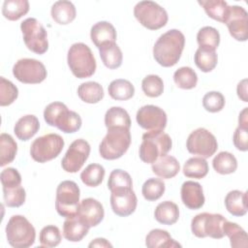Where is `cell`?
Instances as JSON below:
<instances>
[{
    "label": "cell",
    "instance_id": "60d3db41",
    "mask_svg": "<svg viewBox=\"0 0 248 248\" xmlns=\"http://www.w3.org/2000/svg\"><path fill=\"white\" fill-rule=\"evenodd\" d=\"M173 80L181 89H192L197 85L198 76L192 68L181 67L174 72Z\"/></svg>",
    "mask_w": 248,
    "mask_h": 248
},
{
    "label": "cell",
    "instance_id": "f5cc1de1",
    "mask_svg": "<svg viewBox=\"0 0 248 248\" xmlns=\"http://www.w3.org/2000/svg\"><path fill=\"white\" fill-rule=\"evenodd\" d=\"M247 111H248V108H244L242 109V111L239 113L238 126L248 129V113H247Z\"/></svg>",
    "mask_w": 248,
    "mask_h": 248
},
{
    "label": "cell",
    "instance_id": "2e32d148",
    "mask_svg": "<svg viewBox=\"0 0 248 248\" xmlns=\"http://www.w3.org/2000/svg\"><path fill=\"white\" fill-rule=\"evenodd\" d=\"M231 36L239 42H245L248 38V15L240 6H230L229 15L225 20Z\"/></svg>",
    "mask_w": 248,
    "mask_h": 248
},
{
    "label": "cell",
    "instance_id": "cb8c5ba5",
    "mask_svg": "<svg viewBox=\"0 0 248 248\" xmlns=\"http://www.w3.org/2000/svg\"><path fill=\"white\" fill-rule=\"evenodd\" d=\"M51 17L52 19L61 25L69 24L72 22L77 16L75 5L71 1L61 0L56 1L51 7Z\"/></svg>",
    "mask_w": 248,
    "mask_h": 248
},
{
    "label": "cell",
    "instance_id": "6da1fadb",
    "mask_svg": "<svg viewBox=\"0 0 248 248\" xmlns=\"http://www.w3.org/2000/svg\"><path fill=\"white\" fill-rule=\"evenodd\" d=\"M185 46V37L177 29H170L161 35L153 46V56L163 67L175 65L181 57Z\"/></svg>",
    "mask_w": 248,
    "mask_h": 248
},
{
    "label": "cell",
    "instance_id": "836d02e7",
    "mask_svg": "<svg viewBox=\"0 0 248 248\" xmlns=\"http://www.w3.org/2000/svg\"><path fill=\"white\" fill-rule=\"evenodd\" d=\"M105 125L107 128L123 127L130 129L131 119L129 113L120 107H112L105 114Z\"/></svg>",
    "mask_w": 248,
    "mask_h": 248
},
{
    "label": "cell",
    "instance_id": "d6a6232c",
    "mask_svg": "<svg viewBox=\"0 0 248 248\" xmlns=\"http://www.w3.org/2000/svg\"><path fill=\"white\" fill-rule=\"evenodd\" d=\"M108 91L112 99L117 101H126L134 96L135 87L129 80L117 78L109 83Z\"/></svg>",
    "mask_w": 248,
    "mask_h": 248
},
{
    "label": "cell",
    "instance_id": "f1b7e54d",
    "mask_svg": "<svg viewBox=\"0 0 248 248\" xmlns=\"http://www.w3.org/2000/svg\"><path fill=\"white\" fill-rule=\"evenodd\" d=\"M199 4L204 9L209 17L225 23L229 15L230 6L223 0H199Z\"/></svg>",
    "mask_w": 248,
    "mask_h": 248
},
{
    "label": "cell",
    "instance_id": "f546056e",
    "mask_svg": "<svg viewBox=\"0 0 248 248\" xmlns=\"http://www.w3.org/2000/svg\"><path fill=\"white\" fill-rule=\"evenodd\" d=\"M224 234L230 239L232 248H246L248 246L246 232L236 223L225 221L223 225Z\"/></svg>",
    "mask_w": 248,
    "mask_h": 248
},
{
    "label": "cell",
    "instance_id": "f907efd6",
    "mask_svg": "<svg viewBox=\"0 0 248 248\" xmlns=\"http://www.w3.org/2000/svg\"><path fill=\"white\" fill-rule=\"evenodd\" d=\"M232 141L234 146L240 151L248 150V129L238 126L233 134Z\"/></svg>",
    "mask_w": 248,
    "mask_h": 248
},
{
    "label": "cell",
    "instance_id": "484cf974",
    "mask_svg": "<svg viewBox=\"0 0 248 248\" xmlns=\"http://www.w3.org/2000/svg\"><path fill=\"white\" fill-rule=\"evenodd\" d=\"M154 217L163 225H173L179 218V208L176 203L170 201H165L156 206Z\"/></svg>",
    "mask_w": 248,
    "mask_h": 248
},
{
    "label": "cell",
    "instance_id": "816d5d0a",
    "mask_svg": "<svg viewBox=\"0 0 248 248\" xmlns=\"http://www.w3.org/2000/svg\"><path fill=\"white\" fill-rule=\"evenodd\" d=\"M236 92H237V96L239 97V99H241L243 102H248V98H247V79L246 78L242 79L237 84Z\"/></svg>",
    "mask_w": 248,
    "mask_h": 248
},
{
    "label": "cell",
    "instance_id": "d590c367",
    "mask_svg": "<svg viewBox=\"0 0 248 248\" xmlns=\"http://www.w3.org/2000/svg\"><path fill=\"white\" fill-rule=\"evenodd\" d=\"M17 152V144L9 134L0 135V166L4 167L12 163Z\"/></svg>",
    "mask_w": 248,
    "mask_h": 248
},
{
    "label": "cell",
    "instance_id": "9c48e42d",
    "mask_svg": "<svg viewBox=\"0 0 248 248\" xmlns=\"http://www.w3.org/2000/svg\"><path fill=\"white\" fill-rule=\"evenodd\" d=\"M134 16L145 28L158 30L164 27L169 19L166 10L153 1H140L134 8Z\"/></svg>",
    "mask_w": 248,
    "mask_h": 248
},
{
    "label": "cell",
    "instance_id": "3957f363",
    "mask_svg": "<svg viewBox=\"0 0 248 248\" xmlns=\"http://www.w3.org/2000/svg\"><path fill=\"white\" fill-rule=\"evenodd\" d=\"M130 144V129L123 127L108 128V133L99 145V153L106 160H115L127 152Z\"/></svg>",
    "mask_w": 248,
    "mask_h": 248
},
{
    "label": "cell",
    "instance_id": "7402d4cb",
    "mask_svg": "<svg viewBox=\"0 0 248 248\" xmlns=\"http://www.w3.org/2000/svg\"><path fill=\"white\" fill-rule=\"evenodd\" d=\"M39 129L40 122L37 116L33 114H26L16 121L14 127V133L18 140L26 141L33 138Z\"/></svg>",
    "mask_w": 248,
    "mask_h": 248
},
{
    "label": "cell",
    "instance_id": "bcb514c9",
    "mask_svg": "<svg viewBox=\"0 0 248 248\" xmlns=\"http://www.w3.org/2000/svg\"><path fill=\"white\" fill-rule=\"evenodd\" d=\"M62 236L58 227L54 225H48L44 227L40 232V244L43 247H55L61 242Z\"/></svg>",
    "mask_w": 248,
    "mask_h": 248
},
{
    "label": "cell",
    "instance_id": "74e56055",
    "mask_svg": "<svg viewBox=\"0 0 248 248\" xmlns=\"http://www.w3.org/2000/svg\"><path fill=\"white\" fill-rule=\"evenodd\" d=\"M208 173V164L202 157H192L183 166V174L189 178L202 179Z\"/></svg>",
    "mask_w": 248,
    "mask_h": 248
},
{
    "label": "cell",
    "instance_id": "30bf717a",
    "mask_svg": "<svg viewBox=\"0 0 248 248\" xmlns=\"http://www.w3.org/2000/svg\"><path fill=\"white\" fill-rule=\"evenodd\" d=\"M64 140L58 134H46L37 138L31 144L30 155L39 163H46L56 158L64 147Z\"/></svg>",
    "mask_w": 248,
    "mask_h": 248
},
{
    "label": "cell",
    "instance_id": "ab89813d",
    "mask_svg": "<svg viewBox=\"0 0 248 248\" xmlns=\"http://www.w3.org/2000/svg\"><path fill=\"white\" fill-rule=\"evenodd\" d=\"M196 66L203 73L211 72L217 65L218 56L216 51L198 48L194 56Z\"/></svg>",
    "mask_w": 248,
    "mask_h": 248
},
{
    "label": "cell",
    "instance_id": "4316f807",
    "mask_svg": "<svg viewBox=\"0 0 248 248\" xmlns=\"http://www.w3.org/2000/svg\"><path fill=\"white\" fill-rule=\"evenodd\" d=\"M99 53L104 65L107 68L114 70L121 66L123 55L116 43H108L102 46L99 48Z\"/></svg>",
    "mask_w": 248,
    "mask_h": 248
},
{
    "label": "cell",
    "instance_id": "7a4b0ae2",
    "mask_svg": "<svg viewBox=\"0 0 248 248\" xmlns=\"http://www.w3.org/2000/svg\"><path fill=\"white\" fill-rule=\"evenodd\" d=\"M44 118L46 124L58 128L66 134L78 132L81 127V118L78 113L69 110L61 102H53L47 105L44 110Z\"/></svg>",
    "mask_w": 248,
    "mask_h": 248
},
{
    "label": "cell",
    "instance_id": "277c9868",
    "mask_svg": "<svg viewBox=\"0 0 248 248\" xmlns=\"http://www.w3.org/2000/svg\"><path fill=\"white\" fill-rule=\"evenodd\" d=\"M170 137L163 131H148L142 135L140 145V158L143 163L152 164L159 157L168 154L171 149Z\"/></svg>",
    "mask_w": 248,
    "mask_h": 248
},
{
    "label": "cell",
    "instance_id": "603a6c76",
    "mask_svg": "<svg viewBox=\"0 0 248 248\" xmlns=\"http://www.w3.org/2000/svg\"><path fill=\"white\" fill-rule=\"evenodd\" d=\"M89 227L78 215L67 218L63 224V236L71 242H78L88 233Z\"/></svg>",
    "mask_w": 248,
    "mask_h": 248
},
{
    "label": "cell",
    "instance_id": "7bdbcfd3",
    "mask_svg": "<svg viewBox=\"0 0 248 248\" xmlns=\"http://www.w3.org/2000/svg\"><path fill=\"white\" fill-rule=\"evenodd\" d=\"M4 202L9 207H19L25 202L26 193L24 188L19 186H13L3 188Z\"/></svg>",
    "mask_w": 248,
    "mask_h": 248
},
{
    "label": "cell",
    "instance_id": "ac0fdd59",
    "mask_svg": "<svg viewBox=\"0 0 248 248\" xmlns=\"http://www.w3.org/2000/svg\"><path fill=\"white\" fill-rule=\"evenodd\" d=\"M77 215L85 225L91 228L96 227L103 221L105 210L99 201L93 198H87L79 202Z\"/></svg>",
    "mask_w": 248,
    "mask_h": 248
},
{
    "label": "cell",
    "instance_id": "1f68e13d",
    "mask_svg": "<svg viewBox=\"0 0 248 248\" xmlns=\"http://www.w3.org/2000/svg\"><path fill=\"white\" fill-rule=\"evenodd\" d=\"M197 42L200 48L215 51L220 44L219 31L214 27L204 26L199 30Z\"/></svg>",
    "mask_w": 248,
    "mask_h": 248
},
{
    "label": "cell",
    "instance_id": "7c38bea8",
    "mask_svg": "<svg viewBox=\"0 0 248 248\" xmlns=\"http://www.w3.org/2000/svg\"><path fill=\"white\" fill-rule=\"evenodd\" d=\"M186 147L191 154L206 159L214 155L218 148V142L214 135L208 130L198 128L189 135Z\"/></svg>",
    "mask_w": 248,
    "mask_h": 248
},
{
    "label": "cell",
    "instance_id": "7dc6e473",
    "mask_svg": "<svg viewBox=\"0 0 248 248\" xmlns=\"http://www.w3.org/2000/svg\"><path fill=\"white\" fill-rule=\"evenodd\" d=\"M18 96L17 87L5 78H0V106L5 107L13 104Z\"/></svg>",
    "mask_w": 248,
    "mask_h": 248
},
{
    "label": "cell",
    "instance_id": "83f0119b",
    "mask_svg": "<svg viewBox=\"0 0 248 248\" xmlns=\"http://www.w3.org/2000/svg\"><path fill=\"white\" fill-rule=\"evenodd\" d=\"M145 245L148 248H157V247H166V248H174L181 247V244L176 242L170 233L161 229L151 230L145 237Z\"/></svg>",
    "mask_w": 248,
    "mask_h": 248
},
{
    "label": "cell",
    "instance_id": "8992f818",
    "mask_svg": "<svg viewBox=\"0 0 248 248\" xmlns=\"http://www.w3.org/2000/svg\"><path fill=\"white\" fill-rule=\"evenodd\" d=\"M8 243L15 248H27L34 244L36 231L33 225L22 215H14L6 226Z\"/></svg>",
    "mask_w": 248,
    "mask_h": 248
},
{
    "label": "cell",
    "instance_id": "d6986e66",
    "mask_svg": "<svg viewBox=\"0 0 248 248\" xmlns=\"http://www.w3.org/2000/svg\"><path fill=\"white\" fill-rule=\"evenodd\" d=\"M181 201L189 209H200L204 204V195L202 187L199 182L192 180L185 181L180 190Z\"/></svg>",
    "mask_w": 248,
    "mask_h": 248
},
{
    "label": "cell",
    "instance_id": "ee69618b",
    "mask_svg": "<svg viewBox=\"0 0 248 248\" xmlns=\"http://www.w3.org/2000/svg\"><path fill=\"white\" fill-rule=\"evenodd\" d=\"M141 89L147 97H159L164 91L163 79L157 75H148L141 81Z\"/></svg>",
    "mask_w": 248,
    "mask_h": 248
},
{
    "label": "cell",
    "instance_id": "e0dca14e",
    "mask_svg": "<svg viewBox=\"0 0 248 248\" xmlns=\"http://www.w3.org/2000/svg\"><path fill=\"white\" fill-rule=\"evenodd\" d=\"M138 199L133 188H121L111 191L110 205L112 211L121 217H126L135 212Z\"/></svg>",
    "mask_w": 248,
    "mask_h": 248
},
{
    "label": "cell",
    "instance_id": "8fae6325",
    "mask_svg": "<svg viewBox=\"0 0 248 248\" xmlns=\"http://www.w3.org/2000/svg\"><path fill=\"white\" fill-rule=\"evenodd\" d=\"M20 30L27 48L37 54H44L48 48L47 33L42 23L34 18L28 17L20 23Z\"/></svg>",
    "mask_w": 248,
    "mask_h": 248
},
{
    "label": "cell",
    "instance_id": "f35d334b",
    "mask_svg": "<svg viewBox=\"0 0 248 248\" xmlns=\"http://www.w3.org/2000/svg\"><path fill=\"white\" fill-rule=\"evenodd\" d=\"M105 169L99 164L88 165L80 173V179L83 184L89 187H97L102 183L105 177Z\"/></svg>",
    "mask_w": 248,
    "mask_h": 248
},
{
    "label": "cell",
    "instance_id": "c3c4849f",
    "mask_svg": "<svg viewBox=\"0 0 248 248\" xmlns=\"http://www.w3.org/2000/svg\"><path fill=\"white\" fill-rule=\"evenodd\" d=\"M202 106L209 112H218L225 106V97L218 91L207 92L202 98Z\"/></svg>",
    "mask_w": 248,
    "mask_h": 248
},
{
    "label": "cell",
    "instance_id": "ffe728a7",
    "mask_svg": "<svg viewBox=\"0 0 248 248\" xmlns=\"http://www.w3.org/2000/svg\"><path fill=\"white\" fill-rule=\"evenodd\" d=\"M90 38L93 44L100 48L106 44L115 43L116 30L110 22L99 21L91 27Z\"/></svg>",
    "mask_w": 248,
    "mask_h": 248
},
{
    "label": "cell",
    "instance_id": "681fc988",
    "mask_svg": "<svg viewBox=\"0 0 248 248\" xmlns=\"http://www.w3.org/2000/svg\"><path fill=\"white\" fill-rule=\"evenodd\" d=\"M1 183L3 188L21 185V175L17 170L14 168H7L1 171Z\"/></svg>",
    "mask_w": 248,
    "mask_h": 248
},
{
    "label": "cell",
    "instance_id": "4fadbf2b",
    "mask_svg": "<svg viewBox=\"0 0 248 248\" xmlns=\"http://www.w3.org/2000/svg\"><path fill=\"white\" fill-rule=\"evenodd\" d=\"M13 75L22 83L36 84L44 81L47 73L41 61L33 58H22L14 65Z\"/></svg>",
    "mask_w": 248,
    "mask_h": 248
},
{
    "label": "cell",
    "instance_id": "5b68a950",
    "mask_svg": "<svg viewBox=\"0 0 248 248\" xmlns=\"http://www.w3.org/2000/svg\"><path fill=\"white\" fill-rule=\"evenodd\" d=\"M67 62L73 75L78 78H89L96 71V60L92 50L83 43H76L70 46Z\"/></svg>",
    "mask_w": 248,
    "mask_h": 248
},
{
    "label": "cell",
    "instance_id": "9a60e30c",
    "mask_svg": "<svg viewBox=\"0 0 248 248\" xmlns=\"http://www.w3.org/2000/svg\"><path fill=\"white\" fill-rule=\"evenodd\" d=\"M138 124L147 131H164L167 126V114L159 107L146 105L141 107L136 115Z\"/></svg>",
    "mask_w": 248,
    "mask_h": 248
},
{
    "label": "cell",
    "instance_id": "ba28073f",
    "mask_svg": "<svg viewBox=\"0 0 248 248\" xmlns=\"http://www.w3.org/2000/svg\"><path fill=\"white\" fill-rule=\"evenodd\" d=\"M227 219L218 213L202 212L196 215L191 222V231L200 238L206 236L220 239L225 236L223 225Z\"/></svg>",
    "mask_w": 248,
    "mask_h": 248
},
{
    "label": "cell",
    "instance_id": "5bb4252c",
    "mask_svg": "<svg viewBox=\"0 0 248 248\" xmlns=\"http://www.w3.org/2000/svg\"><path fill=\"white\" fill-rule=\"evenodd\" d=\"M89 154V143L82 139L76 140L71 143L65 156L63 157L61 161V167L67 172H78L88 159Z\"/></svg>",
    "mask_w": 248,
    "mask_h": 248
},
{
    "label": "cell",
    "instance_id": "db71d44e",
    "mask_svg": "<svg viewBox=\"0 0 248 248\" xmlns=\"http://www.w3.org/2000/svg\"><path fill=\"white\" fill-rule=\"evenodd\" d=\"M89 247H112V245L106 239V238H95L93 241H91L88 245Z\"/></svg>",
    "mask_w": 248,
    "mask_h": 248
},
{
    "label": "cell",
    "instance_id": "4dcf8cb0",
    "mask_svg": "<svg viewBox=\"0 0 248 248\" xmlns=\"http://www.w3.org/2000/svg\"><path fill=\"white\" fill-rule=\"evenodd\" d=\"M78 95L85 103L96 104L104 98V89L96 81H86L78 86Z\"/></svg>",
    "mask_w": 248,
    "mask_h": 248
},
{
    "label": "cell",
    "instance_id": "8d00e7d4",
    "mask_svg": "<svg viewBox=\"0 0 248 248\" xmlns=\"http://www.w3.org/2000/svg\"><path fill=\"white\" fill-rule=\"evenodd\" d=\"M212 166L216 172L220 174H230L236 170L237 160L232 153L222 151L214 157Z\"/></svg>",
    "mask_w": 248,
    "mask_h": 248
},
{
    "label": "cell",
    "instance_id": "e575fe53",
    "mask_svg": "<svg viewBox=\"0 0 248 248\" xmlns=\"http://www.w3.org/2000/svg\"><path fill=\"white\" fill-rule=\"evenodd\" d=\"M29 11L27 0H5L2 6V14L9 20H17Z\"/></svg>",
    "mask_w": 248,
    "mask_h": 248
},
{
    "label": "cell",
    "instance_id": "d4e9b609",
    "mask_svg": "<svg viewBox=\"0 0 248 248\" xmlns=\"http://www.w3.org/2000/svg\"><path fill=\"white\" fill-rule=\"evenodd\" d=\"M226 209L233 216H243L247 213V193L239 190L229 192L225 198Z\"/></svg>",
    "mask_w": 248,
    "mask_h": 248
},
{
    "label": "cell",
    "instance_id": "44dd1931",
    "mask_svg": "<svg viewBox=\"0 0 248 248\" xmlns=\"http://www.w3.org/2000/svg\"><path fill=\"white\" fill-rule=\"evenodd\" d=\"M151 169L157 176L164 179H170L179 172L180 165L176 158L166 154L159 157L154 163H152Z\"/></svg>",
    "mask_w": 248,
    "mask_h": 248
},
{
    "label": "cell",
    "instance_id": "b9f144b4",
    "mask_svg": "<svg viewBox=\"0 0 248 248\" xmlns=\"http://www.w3.org/2000/svg\"><path fill=\"white\" fill-rule=\"evenodd\" d=\"M166 190V185L162 179L148 178L142 185L141 193L146 201L154 202L160 199Z\"/></svg>",
    "mask_w": 248,
    "mask_h": 248
},
{
    "label": "cell",
    "instance_id": "52a82bcc",
    "mask_svg": "<svg viewBox=\"0 0 248 248\" xmlns=\"http://www.w3.org/2000/svg\"><path fill=\"white\" fill-rule=\"evenodd\" d=\"M80 191L78 184L72 180H64L57 186L55 208L57 213L65 218L77 215L79 205Z\"/></svg>",
    "mask_w": 248,
    "mask_h": 248
},
{
    "label": "cell",
    "instance_id": "f6af8a7d",
    "mask_svg": "<svg viewBox=\"0 0 248 248\" xmlns=\"http://www.w3.org/2000/svg\"><path fill=\"white\" fill-rule=\"evenodd\" d=\"M108 188L110 192L121 188H133V181L127 171L120 169L113 170L108 176Z\"/></svg>",
    "mask_w": 248,
    "mask_h": 248
}]
</instances>
